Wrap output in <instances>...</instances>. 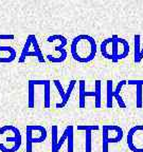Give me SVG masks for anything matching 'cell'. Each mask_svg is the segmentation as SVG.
Instances as JSON below:
<instances>
[{"mask_svg": "<svg viewBox=\"0 0 143 152\" xmlns=\"http://www.w3.org/2000/svg\"><path fill=\"white\" fill-rule=\"evenodd\" d=\"M48 132L43 126L39 125H29L26 128V142L32 144H41L47 138Z\"/></svg>", "mask_w": 143, "mask_h": 152, "instance_id": "cell-6", "label": "cell"}, {"mask_svg": "<svg viewBox=\"0 0 143 152\" xmlns=\"http://www.w3.org/2000/svg\"><path fill=\"white\" fill-rule=\"evenodd\" d=\"M85 80L84 79H81L79 81V87H80V108H85V99L87 96H92V97H95V92H88L86 91L85 89Z\"/></svg>", "mask_w": 143, "mask_h": 152, "instance_id": "cell-7", "label": "cell"}, {"mask_svg": "<svg viewBox=\"0 0 143 152\" xmlns=\"http://www.w3.org/2000/svg\"><path fill=\"white\" fill-rule=\"evenodd\" d=\"M111 37H108L101 42V54L108 60H111Z\"/></svg>", "mask_w": 143, "mask_h": 152, "instance_id": "cell-8", "label": "cell"}, {"mask_svg": "<svg viewBox=\"0 0 143 152\" xmlns=\"http://www.w3.org/2000/svg\"><path fill=\"white\" fill-rule=\"evenodd\" d=\"M143 59V47L141 48V53H140V61Z\"/></svg>", "mask_w": 143, "mask_h": 152, "instance_id": "cell-28", "label": "cell"}, {"mask_svg": "<svg viewBox=\"0 0 143 152\" xmlns=\"http://www.w3.org/2000/svg\"><path fill=\"white\" fill-rule=\"evenodd\" d=\"M53 83H54L55 87H56L57 91H58V93H60V97H62V99H63V98H64V96H65V92H66V91H65L64 88H63L62 83H60V81L58 80V79H54V80H53Z\"/></svg>", "mask_w": 143, "mask_h": 152, "instance_id": "cell-24", "label": "cell"}, {"mask_svg": "<svg viewBox=\"0 0 143 152\" xmlns=\"http://www.w3.org/2000/svg\"><path fill=\"white\" fill-rule=\"evenodd\" d=\"M50 83L51 81L49 79H47L46 83L43 85V90H45V96H43V99H45V108H50L51 106V89H50Z\"/></svg>", "mask_w": 143, "mask_h": 152, "instance_id": "cell-17", "label": "cell"}, {"mask_svg": "<svg viewBox=\"0 0 143 152\" xmlns=\"http://www.w3.org/2000/svg\"><path fill=\"white\" fill-rule=\"evenodd\" d=\"M142 86H137L136 88V104L137 108H142L143 106V102H142Z\"/></svg>", "mask_w": 143, "mask_h": 152, "instance_id": "cell-21", "label": "cell"}, {"mask_svg": "<svg viewBox=\"0 0 143 152\" xmlns=\"http://www.w3.org/2000/svg\"><path fill=\"white\" fill-rule=\"evenodd\" d=\"M97 42L92 36L81 34L73 38L70 45V52L75 61L87 64L94 59L97 55Z\"/></svg>", "mask_w": 143, "mask_h": 152, "instance_id": "cell-1", "label": "cell"}, {"mask_svg": "<svg viewBox=\"0 0 143 152\" xmlns=\"http://www.w3.org/2000/svg\"><path fill=\"white\" fill-rule=\"evenodd\" d=\"M31 45H32V43H31V38L28 36L26 42H24V49H22V51H21V54H20V57H19V59H18L19 64H22V62L26 61V58L28 57V54H29V52H30V47H31Z\"/></svg>", "mask_w": 143, "mask_h": 152, "instance_id": "cell-16", "label": "cell"}, {"mask_svg": "<svg viewBox=\"0 0 143 152\" xmlns=\"http://www.w3.org/2000/svg\"><path fill=\"white\" fill-rule=\"evenodd\" d=\"M35 85L33 83V80H29V96H28V106L30 109L34 108L35 104Z\"/></svg>", "mask_w": 143, "mask_h": 152, "instance_id": "cell-14", "label": "cell"}, {"mask_svg": "<svg viewBox=\"0 0 143 152\" xmlns=\"http://www.w3.org/2000/svg\"><path fill=\"white\" fill-rule=\"evenodd\" d=\"M51 133H52V140H51V152H55L56 151V147H57V135H58V127L57 126H52L51 128Z\"/></svg>", "mask_w": 143, "mask_h": 152, "instance_id": "cell-18", "label": "cell"}, {"mask_svg": "<svg viewBox=\"0 0 143 152\" xmlns=\"http://www.w3.org/2000/svg\"><path fill=\"white\" fill-rule=\"evenodd\" d=\"M92 131H85V152L92 151Z\"/></svg>", "mask_w": 143, "mask_h": 152, "instance_id": "cell-20", "label": "cell"}, {"mask_svg": "<svg viewBox=\"0 0 143 152\" xmlns=\"http://www.w3.org/2000/svg\"><path fill=\"white\" fill-rule=\"evenodd\" d=\"M63 37H64V36L60 35V34H55V35L49 36V37L47 38V41H48V42H54L56 39H58V40H62Z\"/></svg>", "mask_w": 143, "mask_h": 152, "instance_id": "cell-25", "label": "cell"}, {"mask_svg": "<svg viewBox=\"0 0 143 152\" xmlns=\"http://www.w3.org/2000/svg\"><path fill=\"white\" fill-rule=\"evenodd\" d=\"M29 37L31 38V43H32V45H33V51L38 55V57H37L38 61H39V62H45L46 59L43 58V53H41V48H39V45H38L36 36L34 35V34H31V35H29Z\"/></svg>", "mask_w": 143, "mask_h": 152, "instance_id": "cell-13", "label": "cell"}, {"mask_svg": "<svg viewBox=\"0 0 143 152\" xmlns=\"http://www.w3.org/2000/svg\"><path fill=\"white\" fill-rule=\"evenodd\" d=\"M112 85H114V81L111 79H108L107 83H106V107L108 109H111L112 108V99H114V90H112Z\"/></svg>", "mask_w": 143, "mask_h": 152, "instance_id": "cell-12", "label": "cell"}, {"mask_svg": "<svg viewBox=\"0 0 143 152\" xmlns=\"http://www.w3.org/2000/svg\"><path fill=\"white\" fill-rule=\"evenodd\" d=\"M111 61L119 62L129 55L130 47L126 39H123L116 34L111 36Z\"/></svg>", "mask_w": 143, "mask_h": 152, "instance_id": "cell-3", "label": "cell"}, {"mask_svg": "<svg viewBox=\"0 0 143 152\" xmlns=\"http://www.w3.org/2000/svg\"><path fill=\"white\" fill-rule=\"evenodd\" d=\"M95 108H101V99H102V87H101V80L97 79L95 80Z\"/></svg>", "mask_w": 143, "mask_h": 152, "instance_id": "cell-15", "label": "cell"}, {"mask_svg": "<svg viewBox=\"0 0 143 152\" xmlns=\"http://www.w3.org/2000/svg\"><path fill=\"white\" fill-rule=\"evenodd\" d=\"M124 135L123 129L117 125H104L102 127L103 152H108L109 144H118Z\"/></svg>", "mask_w": 143, "mask_h": 152, "instance_id": "cell-2", "label": "cell"}, {"mask_svg": "<svg viewBox=\"0 0 143 152\" xmlns=\"http://www.w3.org/2000/svg\"><path fill=\"white\" fill-rule=\"evenodd\" d=\"M75 83H76V80H74V79L70 81L69 85H68V88H67V91L65 92L64 98H63L60 102H58V104H55V107L60 109V108H64L65 106H66L67 102H68V100H69L70 96H71V94H72V91H73L74 87H75Z\"/></svg>", "mask_w": 143, "mask_h": 152, "instance_id": "cell-10", "label": "cell"}, {"mask_svg": "<svg viewBox=\"0 0 143 152\" xmlns=\"http://www.w3.org/2000/svg\"><path fill=\"white\" fill-rule=\"evenodd\" d=\"M67 137H68V129H65L64 133H63V135L60 136V138L58 140V142H57V147H56V151L55 152H58L60 150V148H62V146L64 145L65 140H67Z\"/></svg>", "mask_w": 143, "mask_h": 152, "instance_id": "cell-22", "label": "cell"}, {"mask_svg": "<svg viewBox=\"0 0 143 152\" xmlns=\"http://www.w3.org/2000/svg\"><path fill=\"white\" fill-rule=\"evenodd\" d=\"M7 131H11V132L14 133V136L13 137H7V142H14V146L12 148H7L4 144H0V151L1 152H17L20 148L22 144V137H21V133L19 131V129L16 126H13V125H7V126L0 127V135L4 134Z\"/></svg>", "mask_w": 143, "mask_h": 152, "instance_id": "cell-5", "label": "cell"}, {"mask_svg": "<svg viewBox=\"0 0 143 152\" xmlns=\"http://www.w3.org/2000/svg\"><path fill=\"white\" fill-rule=\"evenodd\" d=\"M76 129L80 131H97L100 129V126H98V125H94V126H83V125H80V126L76 127Z\"/></svg>", "mask_w": 143, "mask_h": 152, "instance_id": "cell-23", "label": "cell"}, {"mask_svg": "<svg viewBox=\"0 0 143 152\" xmlns=\"http://www.w3.org/2000/svg\"><path fill=\"white\" fill-rule=\"evenodd\" d=\"M133 47H135V51H133V61L135 64H139L140 62V53H141V47H140V42H141V36L139 34L135 35L133 38Z\"/></svg>", "mask_w": 143, "mask_h": 152, "instance_id": "cell-11", "label": "cell"}, {"mask_svg": "<svg viewBox=\"0 0 143 152\" xmlns=\"http://www.w3.org/2000/svg\"><path fill=\"white\" fill-rule=\"evenodd\" d=\"M127 83L130 86H143V80H138V79H130L127 81Z\"/></svg>", "mask_w": 143, "mask_h": 152, "instance_id": "cell-27", "label": "cell"}, {"mask_svg": "<svg viewBox=\"0 0 143 152\" xmlns=\"http://www.w3.org/2000/svg\"><path fill=\"white\" fill-rule=\"evenodd\" d=\"M126 142L133 152H143V126L137 125L129 129L126 136Z\"/></svg>", "mask_w": 143, "mask_h": 152, "instance_id": "cell-4", "label": "cell"}, {"mask_svg": "<svg viewBox=\"0 0 143 152\" xmlns=\"http://www.w3.org/2000/svg\"><path fill=\"white\" fill-rule=\"evenodd\" d=\"M15 38V36L13 34H0V40L7 39V40H13Z\"/></svg>", "mask_w": 143, "mask_h": 152, "instance_id": "cell-26", "label": "cell"}, {"mask_svg": "<svg viewBox=\"0 0 143 152\" xmlns=\"http://www.w3.org/2000/svg\"><path fill=\"white\" fill-rule=\"evenodd\" d=\"M127 81L126 80H121L118 83L117 85V88H116V90L114 91V93H112V95H114V97L117 99L118 102V104H119V107L120 108H126V104L124 102L123 98H122V96L120 95V92H121L122 88H123L124 86L126 85Z\"/></svg>", "mask_w": 143, "mask_h": 152, "instance_id": "cell-9", "label": "cell"}, {"mask_svg": "<svg viewBox=\"0 0 143 152\" xmlns=\"http://www.w3.org/2000/svg\"><path fill=\"white\" fill-rule=\"evenodd\" d=\"M68 137H67V152H73V134H74V130H73V126H68Z\"/></svg>", "mask_w": 143, "mask_h": 152, "instance_id": "cell-19", "label": "cell"}]
</instances>
